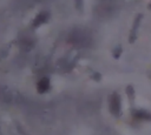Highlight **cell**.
<instances>
[{"label":"cell","mask_w":151,"mask_h":135,"mask_svg":"<svg viewBox=\"0 0 151 135\" xmlns=\"http://www.w3.org/2000/svg\"><path fill=\"white\" fill-rule=\"evenodd\" d=\"M110 108H111V112L114 115H119V112H120V99H119L118 94H113L112 95L111 101H110Z\"/></svg>","instance_id":"6da1fadb"},{"label":"cell","mask_w":151,"mask_h":135,"mask_svg":"<svg viewBox=\"0 0 151 135\" xmlns=\"http://www.w3.org/2000/svg\"><path fill=\"white\" fill-rule=\"evenodd\" d=\"M140 19H142V15L139 14L137 18H136V20H134V23H133V27H132V29H131V36H130V42H133L134 41V39H136V35H137V29H138V26H139V21H140Z\"/></svg>","instance_id":"7a4b0ae2"},{"label":"cell","mask_w":151,"mask_h":135,"mask_svg":"<svg viewBox=\"0 0 151 135\" xmlns=\"http://www.w3.org/2000/svg\"><path fill=\"white\" fill-rule=\"evenodd\" d=\"M134 115H136V117H138L140 120H151V114H149L144 110H138Z\"/></svg>","instance_id":"3957f363"},{"label":"cell","mask_w":151,"mask_h":135,"mask_svg":"<svg viewBox=\"0 0 151 135\" xmlns=\"http://www.w3.org/2000/svg\"><path fill=\"white\" fill-rule=\"evenodd\" d=\"M38 88H39V90L41 93L45 92V90H47V88H48V79H42L41 81H39Z\"/></svg>","instance_id":"277c9868"}]
</instances>
